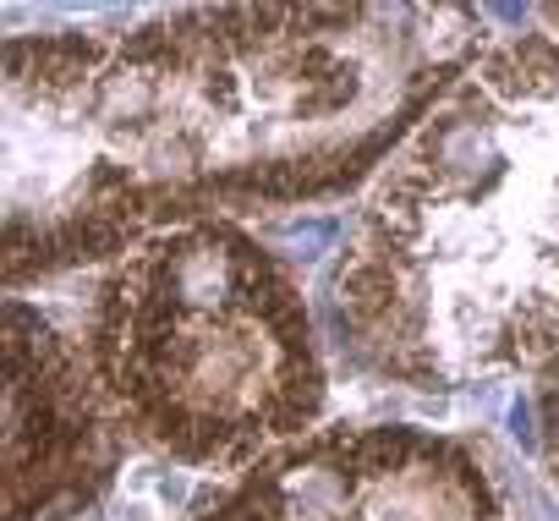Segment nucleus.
<instances>
[{
    "label": "nucleus",
    "mask_w": 559,
    "mask_h": 521,
    "mask_svg": "<svg viewBox=\"0 0 559 521\" xmlns=\"http://www.w3.org/2000/svg\"><path fill=\"white\" fill-rule=\"evenodd\" d=\"M192 521H515L461 439L379 423L319 428L258 461Z\"/></svg>",
    "instance_id": "4"
},
{
    "label": "nucleus",
    "mask_w": 559,
    "mask_h": 521,
    "mask_svg": "<svg viewBox=\"0 0 559 521\" xmlns=\"http://www.w3.org/2000/svg\"><path fill=\"white\" fill-rule=\"evenodd\" d=\"M532 406H537V450H543V466H548V477H554V488H559V357H548L543 363V374H537V395H532Z\"/></svg>",
    "instance_id": "6"
},
{
    "label": "nucleus",
    "mask_w": 559,
    "mask_h": 521,
    "mask_svg": "<svg viewBox=\"0 0 559 521\" xmlns=\"http://www.w3.org/2000/svg\"><path fill=\"white\" fill-rule=\"evenodd\" d=\"M88 374L110 417L181 466L252 472L330 401L292 270L236 220L143 236L99 281Z\"/></svg>",
    "instance_id": "3"
},
{
    "label": "nucleus",
    "mask_w": 559,
    "mask_h": 521,
    "mask_svg": "<svg viewBox=\"0 0 559 521\" xmlns=\"http://www.w3.org/2000/svg\"><path fill=\"white\" fill-rule=\"evenodd\" d=\"M330 313L412 390L559 357V34L477 50L433 99L362 198Z\"/></svg>",
    "instance_id": "2"
},
{
    "label": "nucleus",
    "mask_w": 559,
    "mask_h": 521,
    "mask_svg": "<svg viewBox=\"0 0 559 521\" xmlns=\"http://www.w3.org/2000/svg\"><path fill=\"white\" fill-rule=\"evenodd\" d=\"M116 417L83 357L17 292L7 303V521L88 510L116 466Z\"/></svg>",
    "instance_id": "5"
},
{
    "label": "nucleus",
    "mask_w": 559,
    "mask_h": 521,
    "mask_svg": "<svg viewBox=\"0 0 559 521\" xmlns=\"http://www.w3.org/2000/svg\"><path fill=\"white\" fill-rule=\"evenodd\" d=\"M472 7L170 12L7 39V286L368 181L472 67Z\"/></svg>",
    "instance_id": "1"
}]
</instances>
